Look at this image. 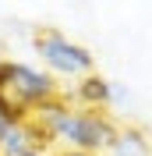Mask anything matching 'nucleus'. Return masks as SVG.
I'll list each match as a JSON object with an SVG mask.
<instances>
[{"instance_id": "6", "label": "nucleus", "mask_w": 152, "mask_h": 156, "mask_svg": "<svg viewBox=\"0 0 152 156\" xmlns=\"http://www.w3.org/2000/svg\"><path fill=\"white\" fill-rule=\"evenodd\" d=\"M53 156H92V153H78V149H60V153H53Z\"/></svg>"}, {"instance_id": "2", "label": "nucleus", "mask_w": 152, "mask_h": 156, "mask_svg": "<svg viewBox=\"0 0 152 156\" xmlns=\"http://www.w3.org/2000/svg\"><path fill=\"white\" fill-rule=\"evenodd\" d=\"M36 53L43 57V64H46L50 71L67 75V78H85V75H92V68H95L92 53H88L85 46L71 43L67 36H60L57 29H39L36 32Z\"/></svg>"}, {"instance_id": "7", "label": "nucleus", "mask_w": 152, "mask_h": 156, "mask_svg": "<svg viewBox=\"0 0 152 156\" xmlns=\"http://www.w3.org/2000/svg\"><path fill=\"white\" fill-rule=\"evenodd\" d=\"M0 64H4V50H0Z\"/></svg>"}, {"instance_id": "3", "label": "nucleus", "mask_w": 152, "mask_h": 156, "mask_svg": "<svg viewBox=\"0 0 152 156\" xmlns=\"http://www.w3.org/2000/svg\"><path fill=\"white\" fill-rule=\"evenodd\" d=\"M78 103L85 110H106L113 99H120V92L113 89V82H106V78H99V75H85L81 82H78Z\"/></svg>"}, {"instance_id": "1", "label": "nucleus", "mask_w": 152, "mask_h": 156, "mask_svg": "<svg viewBox=\"0 0 152 156\" xmlns=\"http://www.w3.org/2000/svg\"><path fill=\"white\" fill-rule=\"evenodd\" d=\"M32 121L50 135V142H60L64 149H78L92 156H103L120 131L106 110H71L64 96L46 107H36Z\"/></svg>"}, {"instance_id": "4", "label": "nucleus", "mask_w": 152, "mask_h": 156, "mask_svg": "<svg viewBox=\"0 0 152 156\" xmlns=\"http://www.w3.org/2000/svg\"><path fill=\"white\" fill-rule=\"evenodd\" d=\"M106 156H152V146L142 128H120L113 146L106 149Z\"/></svg>"}, {"instance_id": "5", "label": "nucleus", "mask_w": 152, "mask_h": 156, "mask_svg": "<svg viewBox=\"0 0 152 156\" xmlns=\"http://www.w3.org/2000/svg\"><path fill=\"white\" fill-rule=\"evenodd\" d=\"M25 121H29V114L21 107H14V103L0 92V135H4L7 128H14V124H25Z\"/></svg>"}]
</instances>
